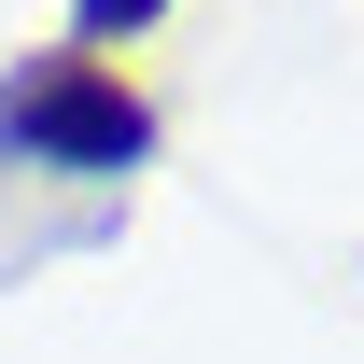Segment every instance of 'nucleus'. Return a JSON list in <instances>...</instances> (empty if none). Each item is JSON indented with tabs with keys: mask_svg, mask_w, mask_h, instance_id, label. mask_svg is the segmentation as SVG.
Masks as SVG:
<instances>
[{
	"mask_svg": "<svg viewBox=\"0 0 364 364\" xmlns=\"http://www.w3.org/2000/svg\"><path fill=\"white\" fill-rule=\"evenodd\" d=\"M0 154L14 168H56V182H127L154 154V98L112 70V56H14L0 70Z\"/></svg>",
	"mask_w": 364,
	"mask_h": 364,
	"instance_id": "f257e3e1",
	"label": "nucleus"
},
{
	"mask_svg": "<svg viewBox=\"0 0 364 364\" xmlns=\"http://www.w3.org/2000/svg\"><path fill=\"white\" fill-rule=\"evenodd\" d=\"M168 0H70V56H98V43H140Z\"/></svg>",
	"mask_w": 364,
	"mask_h": 364,
	"instance_id": "f03ea898",
	"label": "nucleus"
}]
</instances>
